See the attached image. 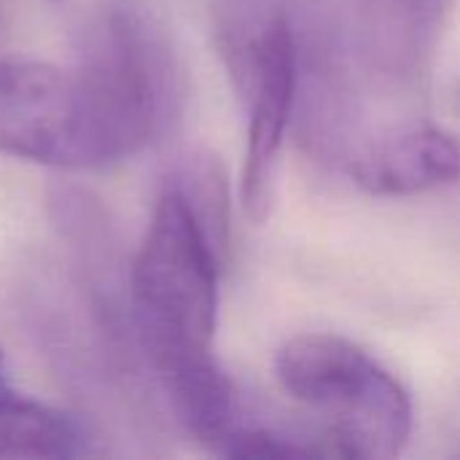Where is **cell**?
Wrapping results in <instances>:
<instances>
[{
  "instance_id": "obj_1",
  "label": "cell",
  "mask_w": 460,
  "mask_h": 460,
  "mask_svg": "<svg viewBox=\"0 0 460 460\" xmlns=\"http://www.w3.org/2000/svg\"><path fill=\"white\" fill-rule=\"evenodd\" d=\"M221 264L224 253L189 202L170 186L154 208L129 272L132 318L154 372L210 353Z\"/></svg>"
},
{
  "instance_id": "obj_2",
  "label": "cell",
  "mask_w": 460,
  "mask_h": 460,
  "mask_svg": "<svg viewBox=\"0 0 460 460\" xmlns=\"http://www.w3.org/2000/svg\"><path fill=\"white\" fill-rule=\"evenodd\" d=\"M275 372L337 458H394L404 450L412 434L410 394L350 340L294 337L280 348Z\"/></svg>"
},
{
  "instance_id": "obj_3",
  "label": "cell",
  "mask_w": 460,
  "mask_h": 460,
  "mask_svg": "<svg viewBox=\"0 0 460 460\" xmlns=\"http://www.w3.org/2000/svg\"><path fill=\"white\" fill-rule=\"evenodd\" d=\"M75 65L124 159L159 140L181 113V65L162 27L137 3H111L86 30Z\"/></svg>"
},
{
  "instance_id": "obj_4",
  "label": "cell",
  "mask_w": 460,
  "mask_h": 460,
  "mask_svg": "<svg viewBox=\"0 0 460 460\" xmlns=\"http://www.w3.org/2000/svg\"><path fill=\"white\" fill-rule=\"evenodd\" d=\"M0 154L49 167L121 162L116 137L78 65L0 54Z\"/></svg>"
},
{
  "instance_id": "obj_5",
  "label": "cell",
  "mask_w": 460,
  "mask_h": 460,
  "mask_svg": "<svg viewBox=\"0 0 460 460\" xmlns=\"http://www.w3.org/2000/svg\"><path fill=\"white\" fill-rule=\"evenodd\" d=\"M224 54L248 100V151L243 167V205L253 221H264L272 202V178L291 108L299 94V38L288 13L278 5L237 0L221 22Z\"/></svg>"
},
{
  "instance_id": "obj_6",
  "label": "cell",
  "mask_w": 460,
  "mask_h": 460,
  "mask_svg": "<svg viewBox=\"0 0 460 460\" xmlns=\"http://www.w3.org/2000/svg\"><path fill=\"white\" fill-rule=\"evenodd\" d=\"M353 181L377 197H407L460 181V135L407 124L367 143L350 159Z\"/></svg>"
},
{
  "instance_id": "obj_7",
  "label": "cell",
  "mask_w": 460,
  "mask_h": 460,
  "mask_svg": "<svg viewBox=\"0 0 460 460\" xmlns=\"http://www.w3.org/2000/svg\"><path fill=\"white\" fill-rule=\"evenodd\" d=\"M367 59L391 78H412L431 57L453 0H353Z\"/></svg>"
},
{
  "instance_id": "obj_8",
  "label": "cell",
  "mask_w": 460,
  "mask_h": 460,
  "mask_svg": "<svg viewBox=\"0 0 460 460\" xmlns=\"http://www.w3.org/2000/svg\"><path fill=\"white\" fill-rule=\"evenodd\" d=\"M81 453L84 434L67 415L13 394L0 399V460H62Z\"/></svg>"
},
{
  "instance_id": "obj_9",
  "label": "cell",
  "mask_w": 460,
  "mask_h": 460,
  "mask_svg": "<svg viewBox=\"0 0 460 460\" xmlns=\"http://www.w3.org/2000/svg\"><path fill=\"white\" fill-rule=\"evenodd\" d=\"M172 189L189 202L216 248L226 256L229 248V202H226V181L218 164L208 156H194L186 162L178 175Z\"/></svg>"
},
{
  "instance_id": "obj_10",
  "label": "cell",
  "mask_w": 460,
  "mask_h": 460,
  "mask_svg": "<svg viewBox=\"0 0 460 460\" xmlns=\"http://www.w3.org/2000/svg\"><path fill=\"white\" fill-rule=\"evenodd\" d=\"M11 383H8V367H5V356H3V348H0V399L11 396Z\"/></svg>"
},
{
  "instance_id": "obj_11",
  "label": "cell",
  "mask_w": 460,
  "mask_h": 460,
  "mask_svg": "<svg viewBox=\"0 0 460 460\" xmlns=\"http://www.w3.org/2000/svg\"><path fill=\"white\" fill-rule=\"evenodd\" d=\"M456 108H458V113H460V89H458V94H456Z\"/></svg>"
}]
</instances>
